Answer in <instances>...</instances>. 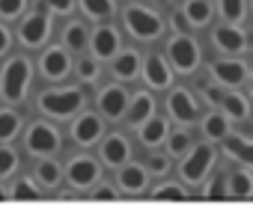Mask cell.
Here are the masks:
<instances>
[{"instance_id":"cell-1","label":"cell","mask_w":253,"mask_h":205,"mask_svg":"<svg viewBox=\"0 0 253 205\" xmlns=\"http://www.w3.org/2000/svg\"><path fill=\"white\" fill-rule=\"evenodd\" d=\"M27 83H30V63H27L24 57L9 60L6 68H3V77H0L3 98H6V101H21L24 92H27Z\"/></svg>"},{"instance_id":"cell-2","label":"cell","mask_w":253,"mask_h":205,"mask_svg":"<svg viewBox=\"0 0 253 205\" xmlns=\"http://www.w3.org/2000/svg\"><path fill=\"white\" fill-rule=\"evenodd\" d=\"M125 24H128V30L137 39H155L161 33V18L149 9H140V6L125 9Z\"/></svg>"},{"instance_id":"cell-3","label":"cell","mask_w":253,"mask_h":205,"mask_svg":"<svg viewBox=\"0 0 253 205\" xmlns=\"http://www.w3.org/2000/svg\"><path fill=\"white\" fill-rule=\"evenodd\" d=\"M81 101H84V95H81L78 89H66V92H45V95L39 98V107H42V110H48V113H54V116H72V113L81 107Z\"/></svg>"},{"instance_id":"cell-4","label":"cell","mask_w":253,"mask_h":205,"mask_svg":"<svg viewBox=\"0 0 253 205\" xmlns=\"http://www.w3.org/2000/svg\"><path fill=\"white\" fill-rule=\"evenodd\" d=\"M57 146H60V137H57V131H54L51 125L36 122V125L27 131V149H30V152H36V155H51Z\"/></svg>"},{"instance_id":"cell-5","label":"cell","mask_w":253,"mask_h":205,"mask_svg":"<svg viewBox=\"0 0 253 205\" xmlns=\"http://www.w3.org/2000/svg\"><path fill=\"white\" fill-rule=\"evenodd\" d=\"M170 60H173V63H176L182 71H191V68H197L200 51H197L194 39H191V36H179V39H173V45H170Z\"/></svg>"},{"instance_id":"cell-6","label":"cell","mask_w":253,"mask_h":205,"mask_svg":"<svg viewBox=\"0 0 253 205\" xmlns=\"http://www.w3.org/2000/svg\"><path fill=\"white\" fill-rule=\"evenodd\" d=\"M211 161H214V152L209 149V146H197L194 149V155L182 164V175H185V181H200L203 175H206V170L211 167Z\"/></svg>"},{"instance_id":"cell-7","label":"cell","mask_w":253,"mask_h":205,"mask_svg":"<svg viewBox=\"0 0 253 205\" xmlns=\"http://www.w3.org/2000/svg\"><path fill=\"white\" fill-rule=\"evenodd\" d=\"M66 175H69V181L75 187H89L92 181H98V167L89 158H75V161H69Z\"/></svg>"},{"instance_id":"cell-8","label":"cell","mask_w":253,"mask_h":205,"mask_svg":"<svg viewBox=\"0 0 253 205\" xmlns=\"http://www.w3.org/2000/svg\"><path fill=\"white\" fill-rule=\"evenodd\" d=\"M98 107H101V113H104V116L116 119V116H122V113H125L128 101H125V92H122L119 86H107V89L101 92V98H98Z\"/></svg>"},{"instance_id":"cell-9","label":"cell","mask_w":253,"mask_h":205,"mask_svg":"<svg viewBox=\"0 0 253 205\" xmlns=\"http://www.w3.org/2000/svg\"><path fill=\"white\" fill-rule=\"evenodd\" d=\"M72 137H75L81 146H92V143L101 137V122H98L92 113H86V116H81V119L75 122V128H72Z\"/></svg>"},{"instance_id":"cell-10","label":"cell","mask_w":253,"mask_h":205,"mask_svg":"<svg viewBox=\"0 0 253 205\" xmlns=\"http://www.w3.org/2000/svg\"><path fill=\"white\" fill-rule=\"evenodd\" d=\"M170 113H173L179 122H194V116H197V104H194L191 92L176 89V92L170 95Z\"/></svg>"},{"instance_id":"cell-11","label":"cell","mask_w":253,"mask_h":205,"mask_svg":"<svg viewBox=\"0 0 253 205\" xmlns=\"http://www.w3.org/2000/svg\"><path fill=\"white\" fill-rule=\"evenodd\" d=\"M214 42H217L220 51H229V54H241V51L247 48L244 33L235 30V27H217V30H214Z\"/></svg>"},{"instance_id":"cell-12","label":"cell","mask_w":253,"mask_h":205,"mask_svg":"<svg viewBox=\"0 0 253 205\" xmlns=\"http://www.w3.org/2000/svg\"><path fill=\"white\" fill-rule=\"evenodd\" d=\"M42 71H45V77H63V74L69 71V57H66V51H60V48L45 51V54H42Z\"/></svg>"},{"instance_id":"cell-13","label":"cell","mask_w":253,"mask_h":205,"mask_svg":"<svg viewBox=\"0 0 253 205\" xmlns=\"http://www.w3.org/2000/svg\"><path fill=\"white\" fill-rule=\"evenodd\" d=\"M211 71L217 74L220 83H241V80L247 77V68H244V63H238V60H220V63L211 66Z\"/></svg>"},{"instance_id":"cell-14","label":"cell","mask_w":253,"mask_h":205,"mask_svg":"<svg viewBox=\"0 0 253 205\" xmlns=\"http://www.w3.org/2000/svg\"><path fill=\"white\" fill-rule=\"evenodd\" d=\"M101 155H104V161H107V164L119 167V164H125V161H128V143H125V137L113 134V137H107V140H104V146H101Z\"/></svg>"},{"instance_id":"cell-15","label":"cell","mask_w":253,"mask_h":205,"mask_svg":"<svg viewBox=\"0 0 253 205\" xmlns=\"http://www.w3.org/2000/svg\"><path fill=\"white\" fill-rule=\"evenodd\" d=\"M92 48H95V57H101V60L113 57L116 48H119V36H116V30H110V27L95 30V36H92Z\"/></svg>"},{"instance_id":"cell-16","label":"cell","mask_w":253,"mask_h":205,"mask_svg":"<svg viewBox=\"0 0 253 205\" xmlns=\"http://www.w3.org/2000/svg\"><path fill=\"white\" fill-rule=\"evenodd\" d=\"M223 149L229 158L253 167V140H244V137H223Z\"/></svg>"},{"instance_id":"cell-17","label":"cell","mask_w":253,"mask_h":205,"mask_svg":"<svg viewBox=\"0 0 253 205\" xmlns=\"http://www.w3.org/2000/svg\"><path fill=\"white\" fill-rule=\"evenodd\" d=\"M48 36V18L45 15H33L21 24V42L27 45H39L42 39Z\"/></svg>"},{"instance_id":"cell-18","label":"cell","mask_w":253,"mask_h":205,"mask_svg":"<svg viewBox=\"0 0 253 205\" xmlns=\"http://www.w3.org/2000/svg\"><path fill=\"white\" fill-rule=\"evenodd\" d=\"M119 184H122V190H128V193H140L146 187V170L143 167H125L119 172Z\"/></svg>"},{"instance_id":"cell-19","label":"cell","mask_w":253,"mask_h":205,"mask_svg":"<svg viewBox=\"0 0 253 205\" xmlns=\"http://www.w3.org/2000/svg\"><path fill=\"white\" fill-rule=\"evenodd\" d=\"M146 80L152 86H167L170 83V71H167V66H164V60L158 54L146 60Z\"/></svg>"},{"instance_id":"cell-20","label":"cell","mask_w":253,"mask_h":205,"mask_svg":"<svg viewBox=\"0 0 253 205\" xmlns=\"http://www.w3.org/2000/svg\"><path fill=\"white\" fill-rule=\"evenodd\" d=\"M137 68H140V57H137L134 51L122 54V57L113 63V74H116V77H122V80H131V77L137 74Z\"/></svg>"},{"instance_id":"cell-21","label":"cell","mask_w":253,"mask_h":205,"mask_svg":"<svg viewBox=\"0 0 253 205\" xmlns=\"http://www.w3.org/2000/svg\"><path fill=\"white\" fill-rule=\"evenodd\" d=\"M164 137H167V119H149L140 131V140L146 146H158Z\"/></svg>"},{"instance_id":"cell-22","label":"cell","mask_w":253,"mask_h":205,"mask_svg":"<svg viewBox=\"0 0 253 205\" xmlns=\"http://www.w3.org/2000/svg\"><path fill=\"white\" fill-rule=\"evenodd\" d=\"M152 110H155L152 98H149V95H137V98H134V104H131V110H128V119H131L134 125H140L143 119L152 116Z\"/></svg>"},{"instance_id":"cell-23","label":"cell","mask_w":253,"mask_h":205,"mask_svg":"<svg viewBox=\"0 0 253 205\" xmlns=\"http://www.w3.org/2000/svg\"><path fill=\"white\" fill-rule=\"evenodd\" d=\"M229 193L232 196H253V175L250 172L229 175Z\"/></svg>"},{"instance_id":"cell-24","label":"cell","mask_w":253,"mask_h":205,"mask_svg":"<svg viewBox=\"0 0 253 205\" xmlns=\"http://www.w3.org/2000/svg\"><path fill=\"white\" fill-rule=\"evenodd\" d=\"M223 107H226V113L232 119H247V113H250L247 98H241V95H226L223 98Z\"/></svg>"},{"instance_id":"cell-25","label":"cell","mask_w":253,"mask_h":205,"mask_svg":"<svg viewBox=\"0 0 253 205\" xmlns=\"http://www.w3.org/2000/svg\"><path fill=\"white\" fill-rule=\"evenodd\" d=\"M209 15H211V9H209L206 0H191V3L185 6V18H188V21H194V24H206V21H209Z\"/></svg>"},{"instance_id":"cell-26","label":"cell","mask_w":253,"mask_h":205,"mask_svg":"<svg viewBox=\"0 0 253 205\" xmlns=\"http://www.w3.org/2000/svg\"><path fill=\"white\" fill-rule=\"evenodd\" d=\"M18 125H21L18 113H12V110H0V140H12L15 131H18Z\"/></svg>"},{"instance_id":"cell-27","label":"cell","mask_w":253,"mask_h":205,"mask_svg":"<svg viewBox=\"0 0 253 205\" xmlns=\"http://www.w3.org/2000/svg\"><path fill=\"white\" fill-rule=\"evenodd\" d=\"M66 45H69L72 51H81V48L86 45V27H84V24H72V27L66 30Z\"/></svg>"},{"instance_id":"cell-28","label":"cell","mask_w":253,"mask_h":205,"mask_svg":"<svg viewBox=\"0 0 253 205\" xmlns=\"http://www.w3.org/2000/svg\"><path fill=\"white\" fill-rule=\"evenodd\" d=\"M220 12L226 21H241L244 18V0H220Z\"/></svg>"},{"instance_id":"cell-29","label":"cell","mask_w":253,"mask_h":205,"mask_svg":"<svg viewBox=\"0 0 253 205\" xmlns=\"http://www.w3.org/2000/svg\"><path fill=\"white\" fill-rule=\"evenodd\" d=\"M203 131H206L209 137H214V140H223V137H226V119H223V116H209V119L203 122Z\"/></svg>"},{"instance_id":"cell-30","label":"cell","mask_w":253,"mask_h":205,"mask_svg":"<svg viewBox=\"0 0 253 205\" xmlns=\"http://www.w3.org/2000/svg\"><path fill=\"white\" fill-rule=\"evenodd\" d=\"M84 9L92 18H104V15L113 12V3H110V0H84Z\"/></svg>"},{"instance_id":"cell-31","label":"cell","mask_w":253,"mask_h":205,"mask_svg":"<svg viewBox=\"0 0 253 205\" xmlns=\"http://www.w3.org/2000/svg\"><path fill=\"white\" fill-rule=\"evenodd\" d=\"M39 178H42L48 187H54V184L60 181V167H57L54 161H45V164H39Z\"/></svg>"},{"instance_id":"cell-32","label":"cell","mask_w":253,"mask_h":205,"mask_svg":"<svg viewBox=\"0 0 253 205\" xmlns=\"http://www.w3.org/2000/svg\"><path fill=\"white\" fill-rule=\"evenodd\" d=\"M15 167H18V155L12 149H0V178L9 175Z\"/></svg>"},{"instance_id":"cell-33","label":"cell","mask_w":253,"mask_h":205,"mask_svg":"<svg viewBox=\"0 0 253 205\" xmlns=\"http://www.w3.org/2000/svg\"><path fill=\"white\" fill-rule=\"evenodd\" d=\"M12 196H15V199H36V196H42V190L33 187L27 178H21V181L15 184V190H12Z\"/></svg>"},{"instance_id":"cell-34","label":"cell","mask_w":253,"mask_h":205,"mask_svg":"<svg viewBox=\"0 0 253 205\" xmlns=\"http://www.w3.org/2000/svg\"><path fill=\"white\" fill-rule=\"evenodd\" d=\"M21 9H24V0H0V15H6V18L18 15Z\"/></svg>"},{"instance_id":"cell-35","label":"cell","mask_w":253,"mask_h":205,"mask_svg":"<svg viewBox=\"0 0 253 205\" xmlns=\"http://www.w3.org/2000/svg\"><path fill=\"white\" fill-rule=\"evenodd\" d=\"M188 146H191L188 134H182V131H179V134H173V137H170V152H173V155H182Z\"/></svg>"},{"instance_id":"cell-36","label":"cell","mask_w":253,"mask_h":205,"mask_svg":"<svg viewBox=\"0 0 253 205\" xmlns=\"http://www.w3.org/2000/svg\"><path fill=\"white\" fill-rule=\"evenodd\" d=\"M78 74H81L84 80H92V77L98 74V66H95V60H81V66H78Z\"/></svg>"},{"instance_id":"cell-37","label":"cell","mask_w":253,"mask_h":205,"mask_svg":"<svg viewBox=\"0 0 253 205\" xmlns=\"http://www.w3.org/2000/svg\"><path fill=\"white\" fill-rule=\"evenodd\" d=\"M155 196H161V199H164V196H170V199H182V196H185V190H182V187H176V184H161V187L155 190Z\"/></svg>"},{"instance_id":"cell-38","label":"cell","mask_w":253,"mask_h":205,"mask_svg":"<svg viewBox=\"0 0 253 205\" xmlns=\"http://www.w3.org/2000/svg\"><path fill=\"white\" fill-rule=\"evenodd\" d=\"M203 95H206V101H211V104H223V98H226V92H220V89H214V86H206Z\"/></svg>"},{"instance_id":"cell-39","label":"cell","mask_w":253,"mask_h":205,"mask_svg":"<svg viewBox=\"0 0 253 205\" xmlns=\"http://www.w3.org/2000/svg\"><path fill=\"white\" fill-rule=\"evenodd\" d=\"M149 170L152 172H167V158L164 155H152L149 158Z\"/></svg>"},{"instance_id":"cell-40","label":"cell","mask_w":253,"mask_h":205,"mask_svg":"<svg viewBox=\"0 0 253 205\" xmlns=\"http://www.w3.org/2000/svg\"><path fill=\"white\" fill-rule=\"evenodd\" d=\"M45 3H48L51 9H57V12H69L75 0H45Z\"/></svg>"},{"instance_id":"cell-41","label":"cell","mask_w":253,"mask_h":205,"mask_svg":"<svg viewBox=\"0 0 253 205\" xmlns=\"http://www.w3.org/2000/svg\"><path fill=\"white\" fill-rule=\"evenodd\" d=\"M206 193H209V196H226V193H229V187H226L223 181H214V184H211Z\"/></svg>"},{"instance_id":"cell-42","label":"cell","mask_w":253,"mask_h":205,"mask_svg":"<svg viewBox=\"0 0 253 205\" xmlns=\"http://www.w3.org/2000/svg\"><path fill=\"white\" fill-rule=\"evenodd\" d=\"M95 196H98V199H113V196H116V190H113V187H98V190H95Z\"/></svg>"},{"instance_id":"cell-43","label":"cell","mask_w":253,"mask_h":205,"mask_svg":"<svg viewBox=\"0 0 253 205\" xmlns=\"http://www.w3.org/2000/svg\"><path fill=\"white\" fill-rule=\"evenodd\" d=\"M6 48H9V33H6L3 27H0V54H3Z\"/></svg>"},{"instance_id":"cell-44","label":"cell","mask_w":253,"mask_h":205,"mask_svg":"<svg viewBox=\"0 0 253 205\" xmlns=\"http://www.w3.org/2000/svg\"><path fill=\"white\" fill-rule=\"evenodd\" d=\"M176 27H179V30H188V18H185V15H176Z\"/></svg>"},{"instance_id":"cell-45","label":"cell","mask_w":253,"mask_h":205,"mask_svg":"<svg viewBox=\"0 0 253 205\" xmlns=\"http://www.w3.org/2000/svg\"><path fill=\"white\" fill-rule=\"evenodd\" d=\"M3 196H6V190H3V187H0V199H3Z\"/></svg>"},{"instance_id":"cell-46","label":"cell","mask_w":253,"mask_h":205,"mask_svg":"<svg viewBox=\"0 0 253 205\" xmlns=\"http://www.w3.org/2000/svg\"><path fill=\"white\" fill-rule=\"evenodd\" d=\"M250 92H253V74H250Z\"/></svg>"}]
</instances>
